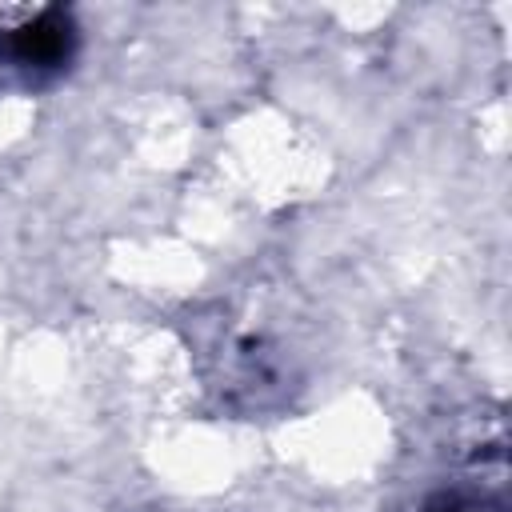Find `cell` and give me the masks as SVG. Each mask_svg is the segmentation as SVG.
Segmentation results:
<instances>
[{
  "label": "cell",
  "mask_w": 512,
  "mask_h": 512,
  "mask_svg": "<svg viewBox=\"0 0 512 512\" xmlns=\"http://www.w3.org/2000/svg\"><path fill=\"white\" fill-rule=\"evenodd\" d=\"M444 512H480V508H464L460 500H448V504H444Z\"/></svg>",
  "instance_id": "2"
},
{
  "label": "cell",
  "mask_w": 512,
  "mask_h": 512,
  "mask_svg": "<svg viewBox=\"0 0 512 512\" xmlns=\"http://www.w3.org/2000/svg\"><path fill=\"white\" fill-rule=\"evenodd\" d=\"M76 52V24L64 8H48L28 24L0 32V60L28 72H56Z\"/></svg>",
  "instance_id": "1"
}]
</instances>
